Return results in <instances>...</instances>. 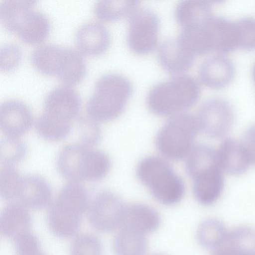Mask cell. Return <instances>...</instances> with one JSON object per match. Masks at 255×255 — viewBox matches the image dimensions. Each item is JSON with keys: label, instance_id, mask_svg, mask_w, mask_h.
Segmentation results:
<instances>
[{"label": "cell", "instance_id": "cell-9", "mask_svg": "<svg viewBox=\"0 0 255 255\" xmlns=\"http://www.w3.org/2000/svg\"><path fill=\"white\" fill-rule=\"evenodd\" d=\"M236 67L228 54L213 53L205 58L198 68L202 85L214 89L224 88L234 80Z\"/></svg>", "mask_w": 255, "mask_h": 255}, {"label": "cell", "instance_id": "cell-2", "mask_svg": "<svg viewBox=\"0 0 255 255\" xmlns=\"http://www.w3.org/2000/svg\"><path fill=\"white\" fill-rule=\"evenodd\" d=\"M133 92L126 76L109 72L98 78L87 104V118L99 123L113 120L125 111Z\"/></svg>", "mask_w": 255, "mask_h": 255}, {"label": "cell", "instance_id": "cell-40", "mask_svg": "<svg viewBox=\"0 0 255 255\" xmlns=\"http://www.w3.org/2000/svg\"><path fill=\"white\" fill-rule=\"evenodd\" d=\"M162 255V254H154V255Z\"/></svg>", "mask_w": 255, "mask_h": 255}, {"label": "cell", "instance_id": "cell-28", "mask_svg": "<svg viewBox=\"0 0 255 255\" xmlns=\"http://www.w3.org/2000/svg\"><path fill=\"white\" fill-rule=\"evenodd\" d=\"M35 0H0V18L4 28L14 33L23 15L35 6Z\"/></svg>", "mask_w": 255, "mask_h": 255}, {"label": "cell", "instance_id": "cell-21", "mask_svg": "<svg viewBox=\"0 0 255 255\" xmlns=\"http://www.w3.org/2000/svg\"><path fill=\"white\" fill-rule=\"evenodd\" d=\"M49 29L46 15L34 7L22 19L15 34L26 43H36L46 37Z\"/></svg>", "mask_w": 255, "mask_h": 255}, {"label": "cell", "instance_id": "cell-27", "mask_svg": "<svg viewBox=\"0 0 255 255\" xmlns=\"http://www.w3.org/2000/svg\"><path fill=\"white\" fill-rule=\"evenodd\" d=\"M137 6L132 0H99L94 4L93 12L99 20L109 22L128 18Z\"/></svg>", "mask_w": 255, "mask_h": 255}, {"label": "cell", "instance_id": "cell-14", "mask_svg": "<svg viewBox=\"0 0 255 255\" xmlns=\"http://www.w3.org/2000/svg\"><path fill=\"white\" fill-rule=\"evenodd\" d=\"M157 49L160 65L170 73L183 74L193 64L194 57L184 49L177 36L165 39Z\"/></svg>", "mask_w": 255, "mask_h": 255}, {"label": "cell", "instance_id": "cell-10", "mask_svg": "<svg viewBox=\"0 0 255 255\" xmlns=\"http://www.w3.org/2000/svg\"><path fill=\"white\" fill-rule=\"evenodd\" d=\"M80 109L78 95L67 85L57 86L46 95L43 113L57 121L73 124Z\"/></svg>", "mask_w": 255, "mask_h": 255}, {"label": "cell", "instance_id": "cell-4", "mask_svg": "<svg viewBox=\"0 0 255 255\" xmlns=\"http://www.w3.org/2000/svg\"><path fill=\"white\" fill-rule=\"evenodd\" d=\"M136 174L138 180L160 203L173 205L184 196L183 180L163 158L149 156L143 158L137 165Z\"/></svg>", "mask_w": 255, "mask_h": 255}, {"label": "cell", "instance_id": "cell-26", "mask_svg": "<svg viewBox=\"0 0 255 255\" xmlns=\"http://www.w3.org/2000/svg\"><path fill=\"white\" fill-rule=\"evenodd\" d=\"M208 23L203 26L182 28L177 36L184 49L193 57L212 51Z\"/></svg>", "mask_w": 255, "mask_h": 255}, {"label": "cell", "instance_id": "cell-16", "mask_svg": "<svg viewBox=\"0 0 255 255\" xmlns=\"http://www.w3.org/2000/svg\"><path fill=\"white\" fill-rule=\"evenodd\" d=\"M160 223V215L155 209L144 204L135 203L126 205L120 228L128 229L146 236L155 231Z\"/></svg>", "mask_w": 255, "mask_h": 255}, {"label": "cell", "instance_id": "cell-1", "mask_svg": "<svg viewBox=\"0 0 255 255\" xmlns=\"http://www.w3.org/2000/svg\"><path fill=\"white\" fill-rule=\"evenodd\" d=\"M201 85L199 79L192 76L175 75L150 89L146 98L147 107L159 116L171 117L185 112L198 100Z\"/></svg>", "mask_w": 255, "mask_h": 255}, {"label": "cell", "instance_id": "cell-32", "mask_svg": "<svg viewBox=\"0 0 255 255\" xmlns=\"http://www.w3.org/2000/svg\"><path fill=\"white\" fill-rule=\"evenodd\" d=\"M25 145L19 137L4 135L0 144V159L3 165H13L25 157Z\"/></svg>", "mask_w": 255, "mask_h": 255}, {"label": "cell", "instance_id": "cell-36", "mask_svg": "<svg viewBox=\"0 0 255 255\" xmlns=\"http://www.w3.org/2000/svg\"><path fill=\"white\" fill-rule=\"evenodd\" d=\"M81 126L82 143L88 146L98 142L101 137V130L99 123L88 118L81 121Z\"/></svg>", "mask_w": 255, "mask_h": 255}, {"label": "cell", "instance_id": "cell-39", "mask_svg": "<svg viewBox=\"0 0 255 255\" xmlns=\"http://www.w3.org/2000/svg\"><path fill=\"white\" fill-rule=\"evenodd\" d=\"M251 75L252 80L255 87V61L252 66Z\"/></svg>", "mask_w": 255, "mask_h": 255}, {"label": "cell", "instance_id": "cell-30", "mask_svg": "<svg viewBox=\"0 0 255 255\" xmlns=\"http://www.w3.org/2000/svg\"><path fill=\"white\" fill-rule=\"evenodd\" d=\"M23 176L12 165H2L0 169V194L6 200L17 199Z\"/></svg>", "mask_w": 255, "mask_h": 255}, {"label": "cell", "instance_id": "cell-22", "mask_svg": "<svg viewBox=\"0 0 255 255\" xmlns=\"http://www.w3.org/2000/svg\"><path fill=\"white\" fill-rule=\"evenodd\" d=\"M82 218L68 213L51 202L47 212V223L50 230L61 238L75 237L80 229Z\"/></svg>", "mask_w": 255, "mask_h": 255}, {"label": "cell", "instance_id": "cell-3", "mask_svg": "<svg viewBox=\"0 0 255 255\" xmlns=\"http://www.w3.org/2000/svg\"><path fill=\"white\" fill-rule=\"evenodd\" d=\"M56 164L63 177L76 183L101 180L108 175L111 166L106 153L82 143L63 146L58 154Z\"/></svg>", "mask_w": 255, "mask_h": 255}, {"label": "cell", "instance_id": "cell-13", "mask_svg": "<svg viewBox=\"0 0 255 255\" xmlns=\"http://www.w3.org/2000/svg\"><path fill=\"white\" fill-rule=\"evenodd\" d=\"M75 40L81 51L90 55H98L108 49L111 36L108 28L102 22L89 20L78 26Z\"/></svg>", "mask_w": 255, "mask_h": 255}, {"label": "cell", "instance_id": "cell-31", "mask_svg": "<svg viewBox=\"0 0 255 255\" xmlns=\"http://www.w3.org/2000/svg\"><path fill=\"white\" fill-rule=\"evenodd\" d=\"M221 224L213 219L203 221L197 230L199 244L207 248L216 249L226 237Z\"/></svg>", "mask_w": 255, "mask_h": 255}, {"label": "cell", "instance_id": "cell-35", "mask_svg": "<svg viewBox=\"0 0 255 255\" xmlns=\"http://www.w3.org/2000/svg\"><path fill=\"white\" fill-rule=\"evenodd\" d=\"M21 56L19 47L14 42H7L0 48V69L9 71L18 64Z\"/></svg>", "mask_w": 255, "mask_h": 255}, {"label": "cell", "instance_id": "cell-24", "mask_svg": "<svg viewBox=\"0 0 255 255\" xmlns=\"http://www.w3.org/2000/svg\"><path fill=\"white\" fill-rule=\"evenodd\" d=\"M255 235L238 230L226 236L212 255H255Z\"/></svg>", "mask_w": 255, "mask_h": 255}, {"label": "cell", "instance_id": "cell-12", "mask_svg": "<svg viewBox=\"0 0 255 255\" xmlns=\"http://www.w3.org/2000/svg\"><path fill=\"white\" fill-rule=\"evenodd\" d=\"M33 117L28 106L16 99L3 102L0 107V128L4 135L20 137L30 128Z\"/></svg>", "mask_w": 255, "mask_h": 255}, {"label": "cell", "instance_id": "cell-8", "mask_svg": "<svg viewBox=\"0 0 255 255\" xmlns=\"http://www.w3.org/2000/svg\"><path fill=\"white\" fill-rule=\"evenodd\" d=\"M195 117L200 131L209 137L218 138L225 135L231 129L235 112L228 100L213 97L201 105Z\"/></svg>", "mask_w": 255, "mask_h": 255}, {"label": "cell", "instance_id": "cell-20", "mask_svg": "<svg viewBox=\"0 0 255 255\" xmlns=\"http://www.w3.org/2000/svg\"><path fill=\"white\" fill-rule=\"evenodd\" d=\"M216 150L219 163L224 171L234 175L241 174L251 164L241 141L227 138Z\"/></svg>", "mask_w": 255, "mask_h": 255}, {"label": "cell", "instance_id": "cell-29", "mask_svg": "<svg viewBox=\"0 0 255 255\" xmlns=\"http://www.w3.org/2000/svg\"><path fill=\"white\" fill-rule=\"evenodd\" d=\"M72 124L65 123L53 119L43 113L37 119L35 127L38 134L49 141H59L70 133Z\"/></svg>", "mask_w": 255, "mask_h": 255}, {"label": "cell", "instance_id": "cell-7", "mask_svg": "<svg viewBox=\"0 0 255 255\" xmlns=\"http://www.w3.org/2000/svg\"><path fill=\"white\" fill-rule=\"evenodd\" d=\"M126 205L114 192L102 191L90 201L86 214L95 230L105 233L117 231L122 226Z\"/></svg>", "mask_w": 255, "mask_h": 255}, {"label": "cell", "instance_id": "cell-6", "mask_svg": "<svg viewBox=\"0 0 255 255\" xmlns=\"http://www.w3.org/2000/svg\"><path fill=\"white\" fill-rule=\"evenodd\" d=\"M128 18L126 40L131 52L144 55L157 48L160 30L157 13L149 8L138 5Z\"/></svg>", "mask_w": 255, "mask_h": 255}, {"label": "cell", "instance_id": "cell-15", "mask_svg": "<svg viewBox=\"0 0 255 255\" xmlns=\"http://www.w3.org/2000/svg\"><path fill=\"white\" fill-rule=\"evenodd\" d=\"M29 209L18 202H12L3 209L0 216V233L15 241L29 233L31 218Z\"/></svg>", "mask_w": 255, "mask_h": 255}, {"label": "cell", "instance_id": "cell-17", "mask_svg": "<svg viewBox=\"0 0 255 255\" xmlns=\"http://www.w3.org/2000/svg\"><path fill=\"white\" fill-rule=\"evenodd\" d=\"M215 15L212 3L205 0L181 1L174 10L175 20L182 28L205 25Z\"/></svg>", "mask_w": 255, "mask_h": 255}, {"label": "cell", "instance_id": "cell-19", "mask_svg": "<svg viewBox=\"0 0 255 255\" xmlns=\"http://www.w3.org/2000/svg\"><path fill=\"white\" fill-rule=\"evenodd\" d=\"M18 202L28 209H38L51 202V191L47 181L36 175L23 176Z\"/></svg>", "mask_w": 255, "mask_h": 255}, {"label": "cell", "instance_id": "cell-38", "mask_svg": "<svg viewBox=\"0 0 255 255\" xmlns=\"http://www.w3.org/2000/svg\"><path fill=\"white\" fill-rule=\"evenodd\" d=\"M15 255H47L41 248H38L29 251L15 252Z\"/></svg>", "mask_w": 255, "mask_h": 255}, {"label": "cell", "instance_id": "cell-11", "mask_svg": "<svg viewBox=\"0 0 255 255\" xmlns=\"http://www.w3.org/2000/svg\"><path fill=\"white\" fill-rule=\"evenodd\" d=\"M223 170L219 164L198 169L189 176L196 200L203 205H210L220 196L224 186Z\"/></svg>", "mask_w": 255, "mask_h": 255}, {"label": "cell", "instance_id": "cell-18", "mask_svg": "<svg viewBox=\"0 0 255 255\" xmlns=\"http://www.w3.org/2000/svg\"><path fill=\"white\" fill-rule=\"evenodd\" d=\"M208 29L214 53L228 54L238 49L235 19L215 15Z\"/></svg>", "mask_w": 255, "mask_h": 255}, {"label": "cell", "instance_id": "cell-33", "mask_svg": "<svg viewBox=\"0 0 255 255\" xmlns=\"http://www.w3.org/2000/svg\"><path fill=\"white\" fill-rule=\"evenodd\" d=\"M238 49H255V17L244 16L235 19Z\"/></svg>", "mask_w": 255, "mask_h": 255}, {"label": "cell", "instance_id": "cell-37", "mask_svg": "<svg viewBox=\"0 0 255 255\" xmlns=\"http://www.w3.org/2000/svg\"><path fill=\"white\" fill-rule=\"evenodd\" d=\"M241 141L251 164H255V124L247 128Z\"/></svg>", "mask_w": 255, "mask_h": 255}, {"label": "cell", "instance_id": "cell-23", "mask_svg": "<svg viewBox=\"0 0 255 255\" xmlns=\"http://www.w3.org/2000/svg\"><path fill=\"white\" fill-rule=\"evenodd\" d=\"M147 248L146 235L125 228L119 229L113 239L115 255H144Z\"/></svg>", "mask_w": 255, "mask_h": 255}, {"label": "cell", "instance_id": "cell-25", "mask_svg": "<svg viewBox=\"0 0 255 255\" xmlns=\"http://www.w3.org/2000/svg\"><path fill=\"white\" fill-rule=\"evenodd\" d=\"M64 46L45 43L35 48L31 53L30 60L39 72L55 76L63 51Z\"/></svg>", "mask_w": 255, "mask_h": 255}, {"label": "cell", "instance_id": "cell-34", "mask_svg": "<svg viewBox=\"0 0 255 255\" xmlns=\"http://www.w3.org/2000/svg\"><path fill=\"white\" fill-rule=\"evenodd\" d=\"M74 237L70 246L69 255H102V243L95 235L83 233Z\"/></svg>", "mask_w": 255, "mask_h": 255}, {"label": "cell", "instance_id": "cell-5", "mask_svg": "<svg viewBox=\"0 0 255 255\" xmlns=\"http://www.w3.org/2000/svg\"><path fill=\"white\" fill-rule=\"evenodd\" d=\"M200 131L195 116L184 112L170 117L158 131L155 145L167 159L186 158L195 144Z\"/></svg>", "mask_w": 255, "mask_h": 255}]
</instances>
